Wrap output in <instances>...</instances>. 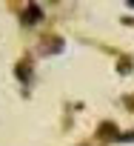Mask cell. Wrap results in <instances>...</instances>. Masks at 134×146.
<instances>
[{
	"mask_svg": "<svg viewBox=\"0 0 134 146\" xmlns=\"http://www.w3.org/2000/svg\"><path fill=\"white\" fill-rule=\"evenodd\" d=\"M40 17H43V12H40V6H37V3H32V6H26V9H23V23H26V26H32V23H34V20H40Z\"/></svg>",
	"mask_w": 134,
	"mask_h": 146,
	"instance_id": "6da1fadb",
	"label": "cell"
},
{
	"mask_svg": "<svg viewBox=\"0 0 134 146\" xmlns=\"http://www.w3.org/2000/svg\"><path fill=\"white\" fill-rule=\"evenodd\" d=\"M17 75H20L23 80H29V60H23V63H20V69H17Z\"/></svg>",
	"mask_w": 134,
	"mask_h": 146,
	"instance_id": "7a4b0ae2",
	"label": "cell"
}]
</instances>
